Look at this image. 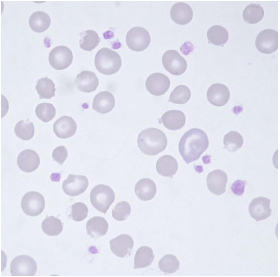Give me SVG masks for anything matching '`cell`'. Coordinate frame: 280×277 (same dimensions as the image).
<instances>
[{"mask_svg": "<svg viewBox=\"0 0 280 277\" xmlns=\"http://www.w3.org/2000/svg\"><path fill=\"white\" fill-rule=\"evenodd\" d=\"M56 112V109L52 104L46 102L39 104L35 110L37 116L45 122L52 119L55 116Z\"/></svg>", "mask_w": 280, "mask_h": 277, "instance_id": "74e56055", "label": "cell"}, {"mask_svg": "<svg viewBox=\"0 0 280 277\" xmlns=\"http://www.w3.org/2000/svg\"><path fill=\"white\" fill-rule=\"evenodd\" d=\"M255 45L262 53L269 54L275 52L278 48V32L272 29L262 30L256 37Z\"/></svg>", "mask_w": 280, "mask_h": 277, "instance_id": "9c48e42d", "label": "cell"}, {"mask_svg": "<svg viewBox=\"0 0 280 277\" xmlns=\"http://www.w3.org/2000/svg\"><path fill=\"white\" fill-rule=\"evenodd\" d=\"M68 156L67 150L63 146H60L56 147L53 150L52 154L53 160L60 165L63 164Z\"/></svg>", "mask_w": 280, "mask_h": 277, "instance_id": "ab89813d", "label": "cell"}, {"mask_svg": "<svg viewBox=\"0 0 280 277\" xmlns=\"http://www.w3.org/2000/svg\"><path fill=\"white\" fill-rule=\"evenodd\" d=\"M67 211V215L69 218L76 221L80 222L87 217L88 210L85 203L77 202L70 206Z\"/></svg>", "mask_w": 280, "mask_h": 277, "instance_id": "8d00e7d4", "label": "cell"}, {"mask_svg": "<svg viewBox=\"0 0 280 277\" xmlns=\"http://www.w3.org/2000/svg\"><path fill=\"white\" fill-rule=\"evenodd\" d=\"M36 83L35 89L40 99H50L55 96L56 89L51 80L46 77L38 79Z\"/></svg>", "mask_w": 280, "mask_h": 277, "instance_id": "4dcf8cb0", "label": "cell"}, {"mask_svg": "<svg viewBox=\"0 0 280 277\" xmlns=\"http://www.w3.org/2000/svg\"><path fill=\"white\" fill-rule=\"evenodd\" d=\"M224 148L229 152H233L241 148L243 144L242 136L237 131H231L225 135L223 138Z\"/></svg>", "mask_w": 280, "mask_h": 277, "instance_id": "836d02e7", "label": "cell"}, {"mask_svg": "<svg viewBox=\"0 0 280 277\" xmlns=\"http://www.w3.org/2000/svg\"><path fill=\"white\" fill-rule=\"evenodd\" d=\"M155 256L153 250L147 246H142L137 250L134 259V269L142 268L150 265Z\"/></svg>", "mask_w": 280, "mask_h": 277, "instance_id": "4316f807", "label": "cell"}, {"mask_svg": "<svg viewBox=\"0 0 280 277\" xmlns=\"http://www.w3.org/2000/svg\"><path fill=\"white\" fill-rule=\"evenodd\" d=\"M87 234L95 239L105 235L108 228V223L105 218L95 216L88 221L86 226Z\"/></svg>", "mask_w": 280, "mask_h": 277, "instance_id": "d4e9b609", "label": "cell"}, {"mask_svg": "<svg viewBox=\"0 0 280 277\" xmlns=\"http://www.w3.org/2000/svg\"><path fill=\"white\" fill-rule=\"evenodd\" d=\"M74 81L79 91L87 93L95 91L99 84L98 78L95 73L88 71H82L77 75Z\"/></svg>", "mask_w": 280, "mask_h": 277, "instance_id": "ffe728a7", "label": "cell"}, {"mask_svg": "<svg viewBox=\"0 0 280 277\" xmlns=\"http://www.w3.org/2000/svg\"><path fill=\"white\" fill-rule=\"evenodd\" d=\"M41 227L43 231L51 236H57L63 229V223L59 218L53 216L47 217L42 221Z\"/></svg>", "mask_w": 280, "mask_h": 277, "instance_id": "1f68e13d", "label": "cell"}, {"mask_svg": "<svg viewBox=\"0 0 280 277\" xmlns=\"http://www.w3.org/2000/svg\"><path fill=\"white\" fill-rule=\"evenodd\" d=\"M131 212L130 204L127 201H122L118 203L112 210V216L116 220L123 221L127 219Z\"/></svg>", "mask_w": 280, "mask_h": 277, "instance_id": "f35d334b", "label": "cell"}, {"mask_svg": "<svg viewBox=\"0 0 280 277\" xmlns=\"http://www.w3.org/2000/svg\"><path fill=\"white\" fill-rule=\"evenodd\" d=\"M77 127L75 121L71 117L63 116L54 123L53 130L58 137L66 139L75 134Z\"/></svg>", "mask_w": 280, "mask_h": 277, "instance_id": "e0dca14e", "label": "cell"}, {"mask_svg": "<svg viewBox=\"0 0 280 277\" xmlns=\"http://www.w3.org/2000/svg\"><path fill=\"white\" fill-rule=\"evenodd\" d=\"M16 135L22 140L27 141L31 139L34 136L35 128L33 123L29 119L22 120L18 122L14 127Z\"/></svg>", "mask_w": 280, "mask_h": 277, "instance_id": "d6a6232c", "label": "cell"}, {"mask_svg": "<svg viewBox=\"0 0 280 277\" xmlns=\"http://www.w3.org/2000/svg\"><path fill=\"white\" fill-rule=\"evenodd\" d=\"M230 94L228 88L220 83H214L208 88L207 99L212 105L217 107L225 105L230 99Z\"/></svg>", "mask_w": 280, "mask_h": 277, "instance_id": "2e32d148", "label": "cell"}, {"mask_svg": "<svg viewBox=\"0 0 280 277\" xmlns=\"http://www.w3.org/2000/svg\"><path fill=\"white\" fill-rule=\"evenodd\" d=\"M264 15V10L260 4L251 3L244 9L243 13L244 20L247 23L254 24L260 21Z\"/></svg>", "mask_w": 280, "mask_h": 277, "instance_id": "f546056e", "label": "cell"}, {"mask_svg": "<svg viewBox=\"0 0 280 277\" xmlns=\"http://www.w3.org/2000/svg\"><path fill=\"white\" fill-rule=\"evenodd\" d=\"M134 191L139 199L143 201H148L155 197L157 188L153 180L148 178H143L137 182L135 187Z\"/></svg>", "mask_w": 280, "mask_h": 277, "instance_id": "603a6c76", "label": "cell"}, {"mask_svg": "<svg viewBox=\"0 0 280 277\" xmlns=\"http://www.w3.org/2000/svg\"><path fill=\"white\" fill-rule=\"evenodd\" d=\"M161 119L165 127L173 130L182 128L186 121V117L183 112L175 110L166 111L162 115Z\"/></svg>", "mask_w": 280, "mask_h": 277, "instance_id": "7402d4cb", "label": "cell"}, {"mask_svg": "<svg viewBox=\"0 0 280 277\" xmlns=\"http://www.w3.org/2000/svg\"><path fill=\"white\" fill-rule=\"evenodd\" d=\"M228 180L226 172L220 169L214 170L209 172L206 178L207 187L214 194L219 195L224 193Z\"/></svg>", "mask_w": 280, "mask_h": 277, "instance_id": "9a60e30c", "label": "cell"}, {"mask_svg": "<svg viewBox=\"0 0 280 277\" xmlns=\"http://www.w3.org/2000/svg\"><path fill=\"white\" fill-rule=\"evenodd\" d=\"M40 158L34 150L26 149L20 152L18 156L17 162L18 166L22 171L31 172L36 169L40 164Z\"/></svg>", "mask_w": 280, "mask_h": 277, "instance_id": "ac0fdd59", "label": "cell"}, {"mask_svg": "<svg viewBox=\"0 0 280 277\" xmlns=\"http://www.w3.org/2000/svg\"><path fill=\"white\" fill-rule=\"evenodd\" d=\"M170 14L172 19L179 25H185L190 22L193 17V11L191 6L183 2H178L173 5Z\"/></svg>", "mask_w": 280, "mask_h": 277, "instance_id": "d6986e66", "label": "cell"}, {"mask_svg": "<svg viewBox=\"0 0 280 277\" xmlns=\"http://www.w3.org/2000/svg\"><path fill=\"white\" fill-rule=\"evenodd\" d=\"M270 200L259 197L254 198L249 205L248 211L251 217L256 221L265 220L271 215Z\"/></svg>", "mask_w": 280, "mask_h": 277, "instance_id": "5bb4252c", "label": "cell"}, {"mask_svg": "<svg viewBox=\"0 0 280 277\" xmlns=\"http://www.w3.org/2000/svg\"><path fill=\"white\" fill-rule=\"evenodd\" d=\"M167 140L164 133L154 127L146 128L139 134L137 144L140 150L145 155H156L164 150Z\"/></svg>", "mask_w": 280, "mask_h": 277, "instance_id": "7a4b0ae2", "label": "cell"}, {"mask_svg": "<svg viewBox=\"0 0 280 277\" xmlns=\"http://www.w3.org/2000/svg\"><path fill=\"white\" fill-rule=\"evenodd\" d=\"M45 203L43 196L38 192L32 191L25 194L22 198L21 206L26 215L35 217L43 211Z\"/></svg>", "mask_w": 280, "mask_h": 277, "instance_id": "52a82bcc", "label": "cell"}, {"mask_svg": "<svg viewBox=\"0 0 280 277\" xmlns=\"http://www.w3.org/2000/svg\"><path fill=\"white\" fill-rule=\"evenodd\" d=\"M206 133L202 130L192 128L181 137L178 145L180 153L187 164L198 160L209 145Z\"/></svg>", "mask_w": 280, "mask_h": 277, "instance_id": "6da1fadb", "label": "cell"}, {"mask_svg": "<svg viewBox=\"0 0 280 277\" xmlns=\"http://www.w3.org/2000/svg\"><path fill=\"white\" fill-rule=\"evenodd\" d=\"M191 95L188 87L180 85L176 87L171 93L168 101L176 104H184L190 99Z\"/></svg>", "mask_w": 280, "mask_h": 277, "instance_id": "e575fe53", "label": "cell"}, {"mask_svg": "<svg viewBox=\"0 0 280 277\" xmlns=\"http://www.w3.org/2000/svg\"><path fill=\"white\" fill-rule=\"evenodd\" d=\"M109 243L112 253L120 258L127 257L131 255L134 243L131 236L126 234L119 235L111 240Z\"/></svg>", "mask_w": 280, "mask_h": 277, "instance_id": "4fadbf2b", "label": "cell"}, {"mask_svg": "<svg viewBox=\"0 0 280 277\" xmlns=\"http://www.w3.org/2000/svg\"><path fill=\"white\" fill-rule=\"evenodd\" d=\"M178 164L172 156L164 155L158 160L156 164L157 172L159 175L172 178L178 169Z\"/></svg>", "mask_w": 280, "mask_h": 277, "instance_id": "cb8c5ba5", "label": "cell"}, {"mask_svg": "<svg viewBox=\"0 0 280 277\" xmlns=\"http://www.w3.org/2000/svg\"><path fill=\"white\" fill-rule=\"evenodd\" d=\"M151 38L148 31L140 27L132 28L127 32L126 37V41L128 47L130 49L140 52L145 49L150 42Z\"/></svg>", "mask_w": 280, "mask_h": 277, "instance_id": "5b68a950", "label": "cell"}, {"mask_svg": "<svg viewBox=\"0 0 280 277\" xmlns=\"http://www.w3.org/2000/svg\"><path fill=\"white\" fill-rule=\"evenodd\" d=\"M79 46L83 50L91 51L97 47L101 41L98 34L94 31L87 30L79 34Z\"/></svg>", "mask_w": 280, "mask_h": 277, "instance_id": "f1b7e54d", "label": "cell"}, {"mask_svg": "<svg viewBox=\"0 0 280 277\" xmlns=\"http://www.w3.org/2000/svg\"><path fill=\"white\" fill-rule=\"evenodd\" d=\"M170 85L169 78L161 73H153L147 78L145 83L146 88L151 94L159 96L165 93Z\"/></svg>", "mask_w": 280, "mask_h": 277, "instance_id": "7c38bea8", "label": "cell"}, {"mask_svg": "<svg viewBox=\"0 0 280 277\" xmlns=\"http://www.w3.org/2000/svg\"><path fill=\"white\" fill-rule=\"evenodd\" d=\"M209 43L217 46H223L229 38V34L224 27L214 25L211 27L207 32Z\"/></svg>", "mask_w": 280, "mask_h": 277, "instance_id": "83f0119b", "label": "cell"}, {"mask_svg": "<svg viewBox=\"0 0 280 277\" xmlns=\"http://www.w3.org/2000/svg\"><path fill=\"white\" fill-rule=\"evenodd\" d=\"M94 64L99 72L106 75H111L119 71L122 61L120 56L117 52L108 48L103 47L96 53Z\"/></svg>", "mask_w": 280, "mask_h": 277, "instance_id": "3957f363", "label": "cell"}, {"mask_svg": "<svg viewBox=\"0 0 280 277\" xmlns=\"http://www.w3.org/2000/svg\"><path fill=\"white\" fill-rule=\"evenodd\" d=\"M91 202L98 211L105 214L115 199V194L109 186L103 184L96 185L90 194Z\"/></svg>", "mask_w": 280, "mask_h": 277, "instance_id": "277c9868", "label": "cell"}, {"mask_svg": "<svg viewBox=\"0 0 280 277\" xmlns=\"http://www.w3.org/2000/svg\"><path fill=\"white\" fill-rule=\"evenodd\" d=\"M37 269L35 260L27 255H22L15 257L10 264V272L12 276H33Z\"/></svg>", "mask_w": 280, "mask_h": 277, "instance_id": "8992f818", "label": "cell"}, {"mask_svg": "<svg viewBox=\"0 0 280 277\" xmlns=\"http://www.w3.org/2000/svg\"><path fill=\"white\" fill-rule=\"evenodd\" d=\"M115 102L114 97L111 93L106 91H101L94 97L92 108L97 112L106 113L114 108Z\"/></svg>", "mask_w": 280, "mask_h": 277, "instance_id": "44dd1931", "label": "cell"}, {"mask_svg": "<svg viewBox=\"0 0 280 277\" xmlns=\"http://www.w3.org/2000/svg\"><path fill=\"white\" fill-rule=\"evenodd\" d=\"M180 262L174 255H165L159 260L158 267L160 270L166 273H175L179 269Z\"/></svg>", "mask_w": 280, "mask_h": 277, "instance_id": "d590c367", "label": "cell"}, {"mask_svg": "<svg viewBox=\"0 0 280 277\" xmlns=\"http://www.w3.org/2000/svg\"><path fill=\"white\" fill-rule=\"evenodd\" d=\"M245 182L241 180L235 181L232 184L231 189L237 196H241L244 193Z\"/></svg>", "mask_w": 280, "mask_h": 277, "instance_id": "60d3db41", "label": "cell"}, {"mask_svg": "<svg viewBox=\"0 0 280 277\" xmlns=\"http://www.w3.org/2000/svg\"><path fill=\"white\" fill-rule=\"evenodd\" d=\"M88 184V180L85 176L70 174L63 181L62 187L66 194L74 197L85 192Z\"/></svg>", "mask_w": 280, "mask_h": 277, "instance_id": "8fae6325", "label": "cell"}, {"mask_svg": "<svg viewBox=\"0 0 280 277\" xmlns=\"http://www.w3.org/2000/svg\"><path fill=\"white\" fill-rule=\"evenodd\" d=\"M51 18L46 13L37 11L30 15L29 24L30 28L34 32L41 33L46 30L51 24Z\"/></svg>", "mask_w": 280, "mask_h": 277, "instance_id": "484cf974", "label": "cell"}, {"mask_svg": "<svg viewBox=\"0 0 280 277\" xmlns=\"http://www.w3.org/2000/svg\"><path fill=\"white\" fill-rule=\"evenodd\" d=\"M162 63L165 69L173 75H181L187 68L186 60L176 50H168L163 54Z\"/></svg>", "mask_w": 280, "mask_h": 277, "instance_id": "ba28073f", "label": "cell"}, {"mask_svg": "<svg viewBox=\"0 0 280 277\" xmlns=\"http://www.w3.org/2000/svg\"><path fill=\"white\" fill-rule=\"evenodd\" d=\"M51 66L57 70L66 69L71 64L73 55L71 50L65 46H59L53 49L49 55Z\"/></svg>", "mask_w": 280, "mask_h": 277, "instance_id": "30bf717a", "label": "cell"}]
</instances>
